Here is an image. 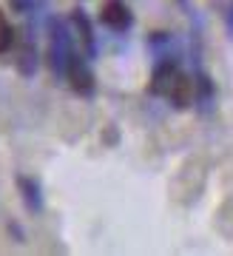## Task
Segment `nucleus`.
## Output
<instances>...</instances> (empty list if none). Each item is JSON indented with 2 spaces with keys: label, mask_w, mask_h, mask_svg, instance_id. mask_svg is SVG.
Instances as JSON below:
<instances>
[{
  "label": "nucleus",
  "mask_w": 233,
  "mask_h": 256,
  "mask_svg": "<svg viewBox=\"0 0 233 256\" xmlns=\"http://www.w3.org/2000/svg\"><path fill=\"white\" fill-rule=\"evenodd\" d=\"M190 97H194V86H190V80L185 77V74H176L174 86L168 88V100L174 102L176 108H188Z\"/></svg>",
  "instance_id": "obj_2"
},
{
  "label": "nucleus",
  "mask_w": 233,
  "mask_h": 256,
  "mask_svg": "<svg viewBox=\"0 0 233 256\" xmlns=\"http://www.w3.org/2000/svg\"><path fill=\"white\" fill-rule=\"evenodd\" d=\"M100 18H102V23L108 28H114V32H126L131 26V12L120 0H108L106 6H102V12H100Z\"/></svg>",
  "instance_id": "obj_1"
},
{
  "label": "nucleus",
  "mask_w": 233,
  "mask_h": 256,
  "mask_svg": "<svg viewBox=\"0 0 233 256\" xmlns=\"http://www.w3.org/2000/svg\"><path fill=\"white\" fill-rule=\"evenodd\" d=\"M12 43H14V28H12V23L6 20V14L0 12V54L9 52Z\"/></svg>",
  "instance_id": "obj_5"
},
{
  "label": "nucleus",
  "mask_w": 233,
  "mask_h": 256,
  "mask_svg": "<svg viewBox=\"0 0 233 256\" xmlns=\"http://www.w3.org/2000/svg\"><path fill=\"white\" fill-rule=\"evenodd\" d=\"M68 80H72L74 92H80V94H88L91 88H94V77H91V72L82 63H77V60L68 66Z\"/></svg>",
  "instance_id": "obj_3"
},
{
  "label": "nucleus",
  "mask_w": 233,
  "mask_h": 256,
  "mask_svg": "<svg viewBox=\"0 0 233 256\" xmlns=\"http://www.w3.org/2000/svg\"><path fill=\"white\" fill-rule=\"evenodd\" d=\"M176 68L174 66H162L160 72L154 74V82H151V92L154 94H168V88L174 86V80H176Z\"/></svg>",
  "instance_id": "obj_4"
}]
</instances>
